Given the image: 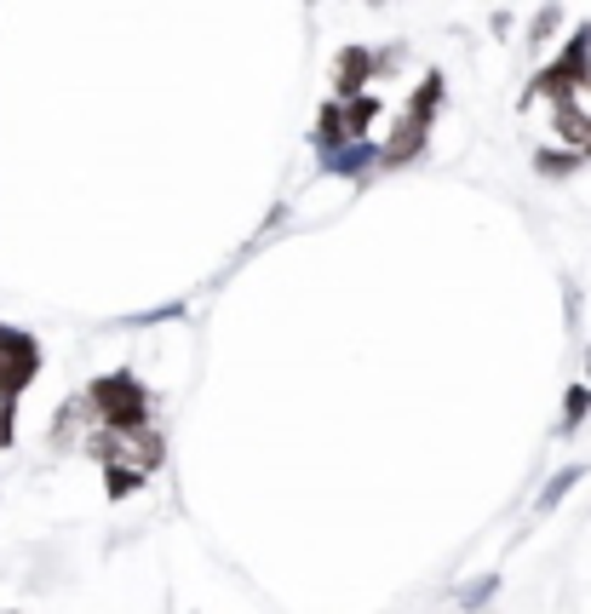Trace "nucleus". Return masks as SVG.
Listing matches in <instances>:
<instances>
[{"label":"nucleus","mask_w":591,"mask_h":614,"mask_svg":"<svg viewBox=\"0 0 591 614\" xmlns=\"http://www.w3.org/2000/svg\"><path fill=\"white\" fill-rule=\"evenodd\" d=\"M93 448L109 459V488L122 494L127 483H138L144 472H156L161 465V436L144 425V420H127V425H104L98 436H93Z\"/></svg>","instance_id":"obj_1"},{"label":"nucleus","mask_w":591,"mask_h":614,"mask_svg":"<svg viewBox=\"0 0 591 614\" xmlns=\"http://www.w3.org/2000/svg\"><path fill=\"white\" fill-rule=\"evenodd\" d=\"M431 109H436V86H425L420 104H413L402 121H397V133H391L386 150H379V161H386V167H402V161L420 156V144H425V133H431Z\"/></svg>","instance_id":"obj_2"},{"label":"nucleus","mask_w":591,"mask_h":614,"mask_svg":"<svg viewBox=\"0 0 591 614\" xmlns=\"http://www.w3.org/2000/svg\"><path fill=\"white\" fill-rule=\"evenodd\" d=\"M93 396H98V407H104V425L144 420V391L133 385V379H104V385H98Z\"/></svg>","instance_id":"obj_3"},{"label":"nucleus","mask_w":591,"mask_h":614,"mask_svg":"<svg viewBox=\"0 0 591 614\" xmlns=\"http://www.w3.org/2000/svg\"><path fill=\"white\" fill-rule=\"evenodd\" d=\"M35 373V345H29L23 334H7L0 328V391H12L18 396V385Z\"/></svg>","instance_id":"obj_4"},{"label":"nucleus","mask_w":591,"mask_h":614,"mask_svg":"<svg viewBox=\"0 0 591 614\" xmlns=\"http://www.w3.org/2000/svg\"><path fill=\"white\" fill-rule=\"evenodd\" d=\"M373 161H379V144H368V138H339V144L321 150V167L339 172V179H357V172H368Z\"/></svg>","instance_id":"obj_5"},{"label":"nucleus","mask_w":591,"mask_h":614,"mask_svg":"<svg viewBox=\"0 0 591 614\" xmlns=\"http://www.w3.org/2000/svg\"><path fill=\"white\" fill-rule=\"evenodd\" d=\"M580 477H585V465H563V472H557V477L540 488V511H557V506H563V494H569Z\"/></svg>","instance_id":"obj_6"},{"label":"nucleus","mask_w":591,"mask_h":614,"mask_svg":"<svg viewBox=\"0 0 591 614\" xmlns=\"http://www.w3.org/2000/svg\"><path fill=\"white\" fill-rule=\"evenodd\" d=\"M494 592H499V580H494V574H483V580H471V586L460 592V608H483V603H488Z\"/></svg>","instance_id":"obj_7"},{"label":"nucleus","mask_w":591,"mask_h":614,"mask_svg":"<svg viewBox=\"0 0 591 614\" xmlns=\"http://www.w3.org/2000/svg\"><path fill=\"white\" fill-rule=\"evenodd\" d=\"M585 407H591V391H585V385H574V391H569V402H563V425H557V431H574Z\"/></svg>","instance_id":"obj_8"},{"label":"nucleus","mask_w":591,"mask_h":614,"mask_svg":"<svg viewBox=\"0 0 591 614\" xmlns=\"http://www.w3.org/2000/svg\"><path fill=\"white\" fill-rule=\"evenodd\" d=\"M12 436V391H0V443Z\"/></svg>","instance_id":"obj_9"}]
</instances>
